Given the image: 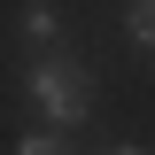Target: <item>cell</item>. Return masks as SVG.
Instances as JSON below:
<instances>
[{
    "label": "cell",
    "instance_id": "cell-1",
    "mask_svg": "<svg viewBox=\"0 0 155 155\" xmlns=\"http://www.w3.org/2000/svg\"><path fill=\"white\" fill-rule=\"evenodd\" d=\"M23 93H31V109L54 124V132H70V124H85L93 116V70L70 54H39L31 78H23Z\"/></svg>",
    "mask_w": 155,
    "mask_h": 155
},
{
    "label": "cell",
    "instance_id": "cell-2",
    "mask_svg": "<svg viewBox=\"0 0 155 155\" xmlns=\"http://www.w3.org/2000/svg\"><path fill=\"white\" fill-rule=\"evenodd\" d=\"M23 39H31V47H54V39H62L54 0H31V8H23Z\"/></svg>",
    "mask_w": 155,
    "mask_h": 155
},
{
    "label": "cell",
    "instance_id": "cell-3",
    "mask_svg": "<svg viewBox=\"0 0 155 155\" xmlns=\"http://www.w3.org/2000/svg\"><path fill=\"white\" fill-rule=\"evenodd\" d=\"M124 31H132L140 47L155 54V0H132V16H124Z\"/></svg>",
    "mask_w": 155,
    "mask_h": 155
},
{
    "label": "cell",
    "instance_id": "cell-4",
    "mask_svg": "<svg viewBox=\"0 0 155 155\" xmlns=\"http://www.w3.org/2000/svg\"><path fill=\"white\" fill-rule=\"evenodd\" d=\"M16 155H70V147H62V132H23Z\"/></svg>",
    "mask_w": 155,
    "mask_h": 155
},
{
    "label": "cell",
    "instance_id": "cell-5",
    "mask_svg": "<svg viewBox=\"0 0 155 155\" xmlns=\"http://www.w3.org/2000/svg\"><path fill=\"white\" fill-rule=\"evenodd\" d=\"M109 155H147V147H109Z\"/></svg>",
    "mask_w": 155,
    "mask_h": 155
}]
</instances>
